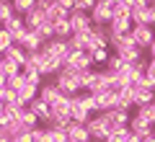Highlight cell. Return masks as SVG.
<instances>
[{
	"label": "cell",
	"mask_w": 155,
	"mask_h": 142,
	"mask_svg": "<svg viewBox=\"0 0 155 142\" xmlns=\"http://www.w3.org/2000/svg\"><path fill=\"white\" fill-rule=\"evenodd\" d=\"M52 80H54V85L60 88L62 96H78V93L83 91V88H80V83H78V78H75V72H72L67 65H62V70L57 72Z\"/></svg>",
	"instance_id": "cell-1"
},
{
	"label": "cell",
	"mask_w": 155,
	"mask_h": 142,
	"mask_svg": "<svg viewBox=\"0 0 155 142\" xmlns=\"http://www.w3.org/2000/svg\"><path fill=\"white\" fill-rule=\"evenodd\" d=\"M85 129H88V134H91V142H106V137H109V132H111V124L101 114H93L88 119V124H85Z\"/></svg>",
	"instance_id": "cell-2"
},
{
	"label": "cell",
	"mask_w": 155,
	"mask_h": 142,
	"mask_svg": "<svg viewBox=\"0 0 155 142\" xmlns=\"http://www.w3.org/2000/svg\"><path fill=\"white\" fill-rule=\"evenodd\" d=\"M65 65L70 67L72 72H85V70H93V60H91L88 52H80V49H70Z\"/></svg>",
	"instance_id": "cell-3"
},
{
	"label": "cell",
	"mask_w": 155,
	"mask_h": 142,
	"mask_svg": "<svg viewBox=\"0 0 155 142\" xmlns=\"http://www.w3.org/2000/svg\"><path fill=\"white\" fill-rule=\"evenodd\" d=\"M129 39H132L134 47H140L142 52H147V47L155 39V28L153 26H132L129 28Z\"/></svg>",
	"instance_id": "cell-4"
},
{
	"label": "cell",
	"mask_w": 155,
	"mask_h": 142,
	"mask_svg": "<svg viewBox=\"0 0 155 142\" xmlns=\"http://www.w3.org/2000/svg\"><path fill=\"white\" fill-rule=\"evenodd\" d=\"M41 49L65 65L67 54H70V44H67V39H49V41H44V47H41Z\"/></svg>",
	"instance_id": "cell-5"
},
{
	"label": "cell",
	"mask_w": 155,
	"mask_h": 142,
	"mask_svg": "<svg viewBox=\"0 0 155 142\" xmlns=\"http://www.w3.org/2000/svg\"><path fill=\"white\" fill-rule=\"evenodd\" d=\"M155 101V88L147 85V83H140V85H132V104L134 109L137 106H145V104H153Z\"/></svg>",
	"instance_id": "cell-6"
},
{
	"label": "cell",
	"mask_w": 155,
	"mask_h": 142,
	"mask_svg": "<svg viewBox=\"0 0 155 142\" xmlns=\"http://www.w3.org/2000/svg\"><path fill=\"white\" fill-rule=\"evenodd\" d=\"M91 23L93 26H109V21H111V5H106L104 0H96V5L91 8Z\"/></svg>",
	"instance_id": "cell-7"
},
{
	"label": "cell",
	"mask_w": 155,
	"mask_h": 142,
	"mask_svg": "<svg viewBox=\"0 0 155 142\" xmlns=\"http://www.w3.org/2000/svg\"><path fill=\"white\" fill-rule=\"evenodd\" d=\"M127 127H129V132H134V134L142 137V140H145V137H150V134L155 132V127L150 124L145 116H140V114H132V116H129V124H127Z\"/></svg>",
	"instance_id": "cell-8"
},
{
	"label": "cell",
	"mask_w": 155,
	"mask_h": 142,
	"mask_svg": "<svg viewBox=\"0 0 155 142\" xmlns=\"http://www.w3.org/2000/svg\"><path fill=\"white\" fill-rule=\"evenodd\" d=\"M129 18H132V26H155V8L153 5L134 8Z\"/></svg>",
	"instance_id": "cell-9"
},
{
	"label": "cell",
	"mask_w": 155,
	"mask_h": 142,
	"mask_svg": "<svg viewBox=\"0 0 155 142\" xmlns=\"http://www.w3.org/2000/svg\"><path fill=\"white\" fill-rule=\"evenodd\" d=\"M67 21H70L72 34H85V31H91V28H93V23H91V16H88V13H80V11H72Z\"/></svg>",
	"instance_id": "cell-10"
},
{
	"label": "cell",
	"mask_w": 155,
	"mask_h": 142,
	"mask_svg": "<svg viewBox=\"0 0 155 142\" xmlns=\"http://www.w3.org/2000/svg\"><path fill=\"white\" fill-rule=\"evenodd\" d=\"M26 109H28V111H31V114L39 119V124H49V119H52V109H49V104H44V101L39 98V96H36V98H34L31 104L26 106Z\"/></svg>",
	"instance_id": "cell-11"
},
{
	"label": "cell",
	"mask_w": 155,
	"mask_h": 142,
	"mask_svg": "<svg viewBox=\"0 0 155 142\" xmlns=\"http://www.w3.org/2000/svg\"><path fill=\"white\" fill-rule=\"evenodd\" d=\"M101 116H104V119L111 124V129H116V127H127V124H129V116H132V111H124V109H109V111H104Z\"/></svg>",
	"instance_id": "cell-12"
},
{
	"label": "cell",
	"mask_w": 155,
	"mask_h": 142,
	"mask_svg": "<svg viewBox=\"0 0 155 142\" xmlns=\"http://www.w3.org/2000/svg\"><path fill=\"white\" fill-rule=\"evenodd\" d=\"M52 116H62V119H70V109H72V96H60L57 101L49 104ZM52 121V119H49Z\"/></svg>",
	"instance_id": "cell-13"
},
{
	"label": "cell",
	"mask_w": 155,
	"mask_h": 142,
	"mask_svg": "<svg viewBox=\"0 0 155 142\" xmlns=\"http://www.w3.org/2000/svg\"><path fill=\"white\" fill-rule=\"evenodd\" d=\"M65 134L70 137V142H91V134L85 129V124H78V121H70L65 127Z\"/></svg>",
	"instance_id": "cell-14"
},
{
	"label": "cell",
	"mask_w": 155,
	"mask_h": 142,
	"mask_svg": "<svg viewBox=\"0 0 155 142\" xmlns=\"http://www.w3.org/2000/svg\"><path fill=\"white\" fill-rule=\"evenodd\" d=\"M62 93H60V88L54 85V80H44L41 85H39V98L44 101V104H52V101H57Z\"/></svg>",
	"instance_id": "cell-15"
},
{
	"label": "cell",
	"mask_w": 155,
	"mask_h": 142,
	"mask_svg": "<svg viewBox=\"0 0 155 142\" xmlns=\"http://www.w3.org/2000/svg\"><path fill=\"white\" fill-rule=\"evenodd\" d=\"M36 96H39V88H36V85H31V83H26V85H23L21 91L16 93V104H18V106H23V109H26V106L31 104V101L36 98Z\"/></svg>",
	"instance_id": "cell-16"
},
{
	"label": "cell",
	"mask_w": 155,
	"mask_h": 142,
	"mask_svg": "<svg viewBox=\"0 0 155 142\" xmlns=\"http://www.w3.org/2000/svg\"><path fill=\"white\" fill-rule=\"evenodd\" d=\"M18 47H23V49L31 54V52H39V49H41L44 41H41V36H39L36 31H26V36H23V41L18 44Z\"/></svg>",
	"instance_id": "cell-17"
},
{
	"label": "cell",
	"mask_w": 155,
	"mask_h": 142,
	"mask_svg": "<svg viewBox=\"0 0 155 142\" xmlns=\"http://www.w3.org/2000/svg\"><path fill=\"white\" fill-rule=\"evenodd\" d=\"M91 111L88 109H83V106L78 104V98L72 96V109H70V121H78V124H88V119H91Z\"/></svg>",
	"instance_id": "cell-18"
},
{
	"label": "cell",
	"mask_w": 155,
	"mask_h": 142,
	"mask_svg": "<svg viewBox=\"0 0 155 142\" xmlns=\"http://www.w3.org/2000/svg\"><path fill=\"white\" fill-rule=\"evenodd\" d=\"M3 57H5V60H11V62H16L18 67H23V65H26V60H28V52L23 49V47H18V44H13V47H11Z\"/></svg>",
	"instance_id": "cell-19"
},
{
	"label": "cell",
	"mask_w": 155,
	"mask_h": 142,
	"mask_svg": "<svg viewBox=\"0 0 155 142\" xmlns=\"http://www.w3.org/2000/svg\"><path fill=\"white\" fill-rule=\"evenodd\" d=\"M129 28H132V18H111L109 21V31L116 34V36L129 34Z\"/></svg>",
	"instance_id": "cell-20"
},
{
	"label": "cell",
	"mask_w": 155,
	"mask_h": 142,
	"mask_svg": "<svg viewBox=\"0 0 155 142\" xmlns=\"http://www.w3.org/2000/svg\"><path fill=\"white\" fill-rule=\"evenodd\" d=\"M21 75L26 78V83H31V85H36V88L41 85V83H44V78L39 75V70H36L34 65H28V62H26V65L21 67Z\"/></svg>",
	"instance_id": "cell-21"
},
{
	"label": "cell",
	"mask_w": 155,
	"mask_h": 142,
	"mask_svg": "<svg viewBox=\"0 0 155 142\" xmlns=\"http://www.w3.org/2000/svg\"><path fill=\"white\" fill-rule=\"evenodd\" d=\"M21 18H23V26H26L28 31H34V28H36L41 21H47V18H44V13H41V11H36V8H34V11H28L26 16H21Z\"/></svg>",
	"instance_id": "cell-22"
},
{
	"label": "cell",
	"mask_w": 155,
	"mask_h": 142,
	"mask_svg": "<svg viewBox=\"0 0 155 142\" xmlns=\"http://www.w3.org/2000/svg\"><path fill=\"white\" fill-rule=\"evenodd\" d=\"M13 11H16V16H26L28 11H34L36 8V0H11Z\"/></svg>",
	"instance_id": "cell-23"
},
{
	"label": "cell",
	"mask_w": 155,
	"mask_h": 142,
	"mask_svg": "<svg viewBox=\"0 0 155 142\" xmlns=\"http://www.w3.org/2000/svg\"><path fill=\"white\" fill-rule=\"evenodd\" d=\"M16 119L21 121V124L26 127V129H36V127H39V119H36V116H34V114H31L28 109H21V111H18V116H16Z\"/></svg>",
	"instance_id": "cell-24"
},
{
	"label": "cell",
	"mask_w": 155,
	"mask_h": 142,
	"mask_svg": "<svg viewBox=\"0 0 155 142\" xmlns=\"http://www.w3.org/2000/svg\"><path fill=\"white\" fill-rule=\"evenodd\" d=\"M54 26V39H70L72 36V28H70V21H57V23H52Z\"/></svg>",
	"instance_id": "cell-25"
},
{
	"label": "cell",
	"mask_w": 155,
	"mask_h": 142,
	"mask_svg": "<svg viewBox=\"0 0 155 142\" xmlns=\"http://www.w3.org/2000/svg\"><path fill=\"white\" fill-rule=\"evenodd\" d=\"M34 31L41 36V41H49V39H54V26H52L49 21H41L36 28H34Z\"/></svg>",
	"instance_id": "cell-26"
},
{
	"label": "cell",
	"mask_w": 155,
	"mask_h": 142,
	"mask_svg": "<svg viewBox=\"0 0 155 142\" xmlns=\"http://www.w3.org/2000/svg\"><path fill=\"white\" fill-rule=\"evenodd\" d=\"M122 67H124L122 57H116L114 52H111V54H109V60H106V65H104V70H106V72H111V75H116V72L122 70Z\"/></svg>",
	"instance_id": "cell-27"
},
{
	"label": "cell",
	"mask_w": 155,
	"mask_h": 142,
	"mask_svg": "<svg viewBox=\"0 0 155 142\" xmlns=\"http://www.w3.org/2000/svg\"><path fill=\"white\" fill-rule=\"evenodd\" d=\"M127 137H129V127H116L109 132L106 142H127Z\"/></svg>",
	"instance_id": "cell-28"
},
{
	"label": "cell",
	"mask_w": 155,
	"mask_h": 142,
	"mask_svg": "<svg viewBox=\"0 0 155 142\" xmlns=\"http://www.w3.org/2000/svg\"><path fill=\"white\" fill-rule=\"evenodd\" d=\"M88 54H91V60H93V67H96V65H106L111 49L109 47H101V49H93V52H88Z\"/></svg>",
	"instance_id": "cell-29"
},
{
	"label": "cell",
	"mask_w": 155,
	"mask_h": 142,
	"mask_svg": "<svg viewBox=\"0 0 155 142\" xmlns=\"http://www.w3.org/2000/svg\"><path fill=\"white\" fill-rule=\"evenodd\" d=\"M132 16V8L127 5V3H116V5H111V18H129Z\"/></svg>",
	"instance_id": "cell-30"
},
{
	"label": "cell",
	"mask_w": 155,
	"mask_h": 142,
	"mask_svg": "<svg viewBox=\"0 0 155 142\" xmlns=\"http://www.w3.org/2000/svg\"><path fill=\"white\" fill-rule=\"evenodd\" d=\"M0 72H3V75H5V80H8V78L18 75V72H21V67H18L16 62H11V60H5V57H3V62H0Z\"/></svg>",
	"instance_id": "cell-31"
},
{
	"label": "cell",
	"mask_w": 155,
	"mask_h": 142,
	"mask_svg": "<svg viewBox=\"0 0 155 142\" xmlns=\"http://www.w3.org/2000/svg\"><path fill=\"white\" fill-rule=\"evenodd\" d=\"M3 132H5V134H8V137H11V140H13V137L23 134V132H28V129H26V127H23V124H21V121H18V119H13L11 124H8V127H3Z\"/></svg>",
	"instance_id": "cell-32"
},
{
	"label": "cell",
	"mask_w": 155,
	"mask_h": 142,
	"mask_svg": "<svg viewBox=\"0 0 155 142\" xmlns=\"http://www.w3.org/2000/svg\"><path fill=\"white\" fill-rule=\"evenodd\" d=\"M134 114L145 116V119L155 127V101H153V104H145V106H137V111H134Z\"/></svg>",
	"instance_id": "cell-33"
},
{
	"label": "cell",
	"mask_w": 155,
	"mask_h": 142,
	"mask_svg": "<svg viewBox=\"0 0 155 142\" xmlns=\"http://www.w3.org/2000/svg\"><path fill=\"white\" fill-rule=\"evenodd\" d=\"M11 47H13V36H11V34H8L3 26H0V54H5Z\"/></svg>",
	"instance_id": "cell-34"
},
{
	"label": "cell",
	"mask_w": 155,
	"mask_h": 142,
	"mask_svg": "<svg viewBox=\"0 0 155 142\" xmlns=\"http://www.w3.org/2000/svg\"><path fill=\"white\" fill-rule=\"evenodd\" d=\"M23 85H26V78H23L21 75V72H18V75H13V78H8V80H5V88H11V91H21V88Z\"/></svg>",
	"instance_id": "cell-35"
},
{
	"label": "cell",
	"mask_w": 155,
	"mask_h": 142,
	"mask_svg": "<svg viewBox=\"0 0 155 142\" xmlns=\"http://www.w3.org/2000/svg\"><path fill=\"white\" fill-rule=\"evenodd\" d=\"M13 16H16V11H13V5H11V0H5V3H0V23H5V21H11Z\"/></svg>",
	"instance_id": "cell-36"
},
{
	"label": "cell",
	"mask_w": 155,
	"mask_h": 142,
	"mask_svg": "<svg viewBox=\"0 0 155 142\" xmlns=\"http://www.w3.org/2000/svg\"><path fill=\"white\" fill-rule=\"evenodd\" d=\"M96 5V0H72V8L80 13H91V8Z\"/></svg>",
	"instance_id": "cell-37"
},
{
	"label": "cell",
	"mask_w": 155,
	"mask_h": 142,
	"mask_svg": "<svg viewBox=\"0 0 155 142\" xmlns=\"http://www.w3.org/2000/svg\"><path fill=\"white\" fill-rule=\"evenodd\" d=\"M0 101H3V104H16V91H11V88H5V85H3V88H0Z\"/></svg>",
	"instance_id": "cell-38"
},
{
	"label": "cell",
	"mask_w": 155,
	"mask_h": 142,
	"mask_svg": "<svg viewBox=\"0 0 155 142\" xmlns=\"http://www.w3.org/2000/svg\"><path fill=\"white\" fill-rule=\"evenodd\" d=\"M31 142H44V127L31 129Z\"/></svg>",
	"instance_id": "cell-39"
},
{
	"label": "cell",
	"mask_w": 155,
	"mask_h": 142,
	"mask_svg": "<svg viewBox=\"0 0 155 142\" xmlns=\"http://www.w3.org/2000/svg\"><path fill=\"white\" fill-rule=\"evenodd\" d=\"M52 5H54V0H36V11H41V13H47Z\"/></svg>",
	"instance_id": "cell-40"
},
{
	"label": "cell",
	"mask_w": 155,
	"mask_h": 142,
	"mask_svg": "<svg viewBox=\"0 0 155 142\" xmlns=\"http://www.w3.org/2000/svg\"><path fill=\"white\" fill-rule=\"evenodd\" d=\"M127 142H142V137H137L134 132H129V137H127Z\"/></svg>",
	"instance_id": "cell-41"
},
{
	"label": "cell",
	"mask_w": 155,
	"mask_h": 142,
	"mask_svg": "<svg viewBox=\"0 0 155 142\" xmlns=\"http://www.w3.org/2000/svg\"><path fill=\"white\" fill-rule=\"evenodd\" d=\"M147 70L155 72V57H150V60H147Z\"/></svg>",
	"instance_id": "cell-42"
},
{
	"label": "cell",
	"mask_w": 155,
	"mask_h": 142,
	"mask_svg": "<svg viewBox=\"0 0 155 142\" xmlns=\"http://www.w3.org/2000/svg\"><path fill=\"white\" fill-rule=\"evenodd\" d=\"M147 52H150V57H155V39H153V44L147 47Z\"/></svg>",
	"instance_id": "cell-43"
},
{
	"label": "cell",
	"mask_w": 155,
	"mask_h": 142,
	"mask_svg": "<svg viewBox=\"0 0 155 142\" xmlns=\"http://www.w3.org/2000/svg\"><path fill=\"white\" fill-rule=\"evenodd\" d=\"M142 142H155V132H153V134H150V137H145Z\"/></svg>",
	"instance_id": "cell-44"
},
{
	"label": "cell",
	"mask_w": 155,
	"mask_h": 142,
	"mask_svg": "<svg viewBox=\"0 0 155 142\" xmlns=\"http://www.w3.org/2000/svg\"><path fill=\"white\" fill-rule=\"evenodd\" d=\"M5 85V75H3V72H0V88Z\"/></svg>",
	"instance_id": "cell-45"
},
{
	"label": "cell",
	"mask_w": 155,
	"mask_h": 142,
	"mask_svg": "<svg viewBox=\"0 0 155 142\" xmlns=\"http://www.w3.org/2000/svg\"><path fill=\"white\" fill-rule=\"evenodd\" d=\"M3 106H5V104H3V101H0V111H3Z\"/></svg>",
	"instance_id": "cell-46"
},
{
	"label": "cell",
	"mask_w": 155,
	"mask_h": 142,
	"mask_svg": "<svg viewBox=\"0 0 155 142\" xmlns=\"http://www.w3.org/2000/svg\"><path fill=\"white\" fill-rule=\"evenodd\" d=\"M0 62H3V54H0Z\"/></svg>",
	"instance_id": "cell-47"
},
{
	"label": "cell",
	"mask_w": 155,
	"mask_h": 142,
	"mask_svg": "<svg viewBox=\"0 0 155 142\" xmlns=\"http://www.w3.org/2000/svg\"><path fill=\"white\" fill-rule=\"evenodd\" d=\"M153 8H155V3H153Z\"/></svg>",
	"instance_id": "cell-48"
}]
</instances>
